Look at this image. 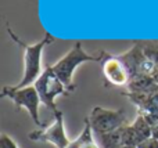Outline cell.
I'll list each match as a JSON object with an SVG mask.
<instances>
[{"label":"cell","mask_w":158,"mask_h":148,"mask_svg":"<svg viewBox=\"0 0 158 148\" xmlns=\"http://www.w3.org/2000/svg\"><path fill=\"white\" fill-rule=\"evenodd\" d=\"M119 60L123 62V65L126 66L129 75H131V79L135 76H139V75H151V76H156L157 74V66L146 57V54L143 53L142 47L139 46V43H135L133 46L129 50H126L122 54H118Z\"/></svg>","instance_id":"obj_7"},{"label":"cell","mask_w":158,"mask_h":148,"mask_svg":"<svg viewBox=\"0 0 158 148\" xmlns=\"http://www.w3.org/2000/svg\"><path fill=\"white\" fill-rule=\"evenodd\" d=\"M128 93H135V94H153L158 91V82L156 76L151 75H139L135 76L129 80L128 86Z\"/></svg>","instance_id":"obj_9"},{"label":"cell","mask_w":158,"mask_h":148,"mask_svg":"<svg viewBox=\"0 0 158 148\" xmlns=\"http://www.w3.org/2000/svg\"><path fill=\"white\" fill-rule=\"evenodd\" d=\"M7 32H8V36L14 40V43L22 50V55H24V74H22V79L15 86H13V87L22 89V87H27V86H32L36 82V79L40 76V74L43 72V69H42V54H43L44 47L54 42V36L52 33H46L38 43L28 44L25 42H22L13 32V29L10 28L8 24H7Z\"/></svg>","instance_id":"obj_1"},{"label":"cell","mask_w":158,"mask_h":148,"mask_svg":"<svg viewBox=\"0 0 158 148\" xmlns=\"http://www.w3.org/2000/svg\"><path fill=\"white\" fill-rule=\"evenodd\" d=\"M137 43L142 47L146 57H147L158 69V40H144V42H137Z\"/></svg>","instance_id":"obj_13"},{"label":"cell","mask_w":158,"mask_h":148,"mask_svg":"<svg viewBox=\"0 0 158 148\" xmlns=\"http://www.w3.org/2000/svg\"><path fill=\"white\" fill-rule=\"evenodd\" d=\"M28 138L39 143H50L56 148H68L71 144L64 127V115L61 111L54 114V119L47 127L40 130H33L28 134Z\"/></svg>","instance_id":"obj_6"},{"label":"cell","mask_w":158,"mask_h":148,"mask_svg":"<svg viewBox=\"0 0 158 148\" xmlns=\"http://www.w3.org/2000/svg\"><path fill=\"white\" fill-rule=\"evenodd\" d=\"M122 140H123V147H135L137 148V146L140 144V140L137 137V134L135 133L133 127L131 123L125 125L122 127Z\"/></svg>","instance_id":"obj_14"},{"label":"cell","mask_w":158,"mask_h":148,"mask_svg":"<svg viewBox=\"0 0 158 148\" xmlns=\"http://www.w3.org/2000/svg\"><path fill=\"white\" fill-rule=\"evenodd\" d=\"M101 72L106 79L107 85L115 86V87H122V86H128L129 80H131V75H129L126 66L119 60L118 55H111L108 53L101 51Z\"/></svg>","instance_id":"obj_8"},{"label":"cell","mask_w":158,"mask_h":148,"mask_svg":"<svg viewBox=\"0 0 158 148\" xmlns=\"http://www.w3.org/2000/svg\"><path fill=\"white\" fill-rule=\"evenodd\" d=\"M92 140H94V133H93L89 121L86 119V121H85V127H83V130H82V133L75 138L74 141H71V144L68 146V148H82L85 144H87Z\"/></svg>","instance_id":"obj_12"},{"label":"cell","mask_w":158,"mask_h":148,"mask_svg":"<svg viewBox=\"0 0 158 148\" xmlns=\"http://www.w3.org/2000/svg\"><path fill=\"white\" fill-rule=\"evenodd\" d=\"M89 61H101V53L97 55L89 54L83 50L81 42L74 43L72 49L67 53L65 55L60 58L54 65H52L53 71L56 72L60 80L64 83L67 89L69 90V93L75 90V85H74V72L81 64L83 62H89Z\"/></svg>","instance_id":"obj_2"},{"label":"cell","mask_w":158,"mask_h":148,"mask_svg":"<svg viewBox=\"0 0 158 148\" xmlns=\"http://www.w3.org/2000/svg\"><path fill=\"white\" fill-rule=\"evenodd\" d=\"M122 148H135V147H122Z\"/></svg>","instance_id":"obj_18"},{"label":"cell","mask_w":158,"mask_h":148,"mask_svg":"<svg viewBox=\"0 0 158 148\" xmlns=\"http://www.w3.org/2000/svg\"><path fill=\"white\" fill-rule=\"evenodd\" d=\"M86 119L89 121L94 136L115 132L128 125V118L123 110H108L103 107H94Z\"/></svg>","instance_id":"obj_5"},{"label":"cell","mask_w":158,"mask_h":148,"mask_svg":"<svg viewBox=\"0 0 158 148\" xmlns=\"http://www.w3.org/2000/svg\"><path fill=\"white\" fill-rule=\"evenodd\" d=\"M33 87L36 89L39 97H40L42 104L46 108H49L53 114L57 112V105L56 98L58 96H68L69 90L64 86V83L60 80V78L53 71L52 65H46L40 76L33 83Z\"/></svg>","instance_id":"obj_3"},{"label":"cell","mask_w":158,"mask_h":148,"mask_svg":"<svg viewBox=\"0 0 158 148\" xmlns=\"http://www.w3.org/2000/svg\"><path fill=\"white\" fill-rule=\"evenodd\" d=\"M137 148H158V138H156V137L147 138V140L142 141V143L137 146Z\"/></svg>","instance_id":"obj_16"},{"label":"cell","mask_w":158,"mask_h":148,"mask_svg":"<svg viewBox=\"0 0 158 148\" xmlns=\"http://www.w3.org/2000/svg\"><path fill=\"white\" fill-rule=\"evenodd\" d=\"M123 127V126H122ZM122 127L115 132L106 133V134H97L94 136L100 148H122L123 140H122Z\"/></svg>","instance_id":"obj_10"},{"label":"cell","mask_w":158,"mask_h":148,"mask_svg":"<svg viewBox=\"0 0 158 148\" xmlns=\"http://www.w3.org/2000/svg\"><path fill=\"white\" fill-rule=\"evenodd\" d=\"M2 97H7L15 104L17 108H24L29 114L31 119L36 126L42 127L43 123L39 116V105L42 104L36 89L32 86H27L22 89H15L13 86H4L2 90Z\"/></svg>","instance_id":"obj_4"},{"label":"cell","mask_w":158,"mask_h":148,"mask_svg":"<svg viewBox=\"0 0 158 148\" xmlns=\"http://www.w3.org/2000/svg\"><path fill=\"white\" fill-rule=\"evenodd\" d=\"M131 125H132V127H133L135 133L137 134V137H139L140 143L144 141V140H147V138H150V137H153L151 125L148 123V121L142 115V114H137L136 119H135Z\"/></svg>","instance_id":"obj_11"},{"label":"cell","mask_w":158,"mask_h":148,"mask_svg":"<svg viewBox=\"0 0 158 148\" xmlns=\"http://www.w3.org/2000/svg\"><path fill=\"white\" fill-rule=\"evenodd\" d=\"M156 79H157V82H158V71H157V74H156Z\"/></svg>","instance_id":"obj_17"},{"label":"cell","mask_w":158,"mask_h":148,"mask_svg":"<svg viewBox=\"0 0 158 148\" xmlns=\"http://www.w3.org/2000/svg\"><path fill=\"white\" fill-rule=\"evenodd\" d=\"M0 148H18V146H17V143L10 136L3 133V134L0 136Z\"/></svg>","instance_id":"obj_15"}]
</instances>
